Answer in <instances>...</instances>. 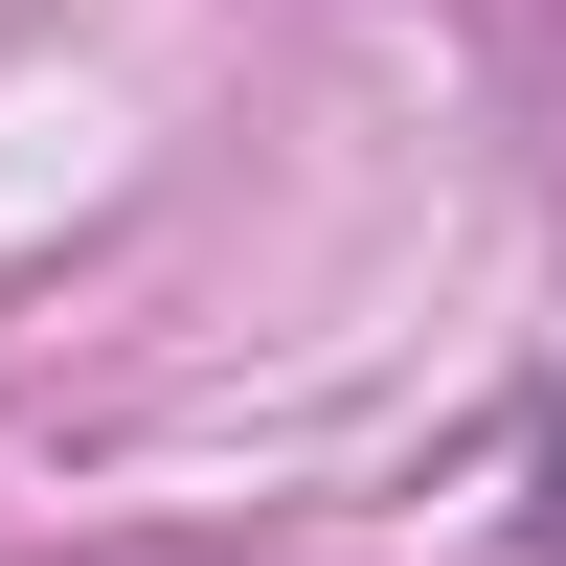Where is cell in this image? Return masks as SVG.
<instances>
[{
	"label": "cell",
	"instance_id": "obj_1",
	"mask_svg": "<svg viewBox=\"0 0 566 566\" xmlns=\"http://www.w3.org/2000/svg\"><path fill=\"white\" fill-rule=\"evenodd\" d=\"M544 566H566V431H544Z\"/></svg>",
	"mask_w": 566,
	"mask_h": 566
}]
</instances>
